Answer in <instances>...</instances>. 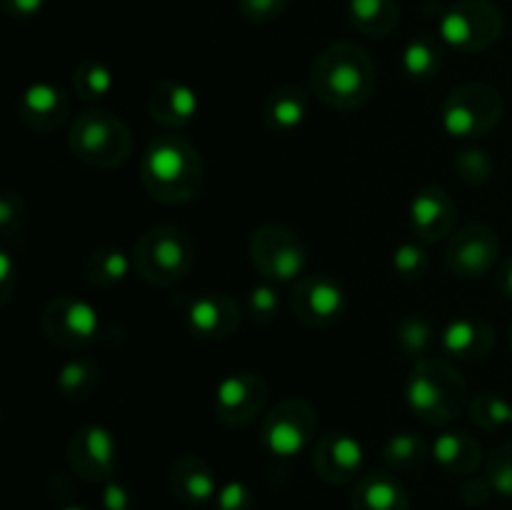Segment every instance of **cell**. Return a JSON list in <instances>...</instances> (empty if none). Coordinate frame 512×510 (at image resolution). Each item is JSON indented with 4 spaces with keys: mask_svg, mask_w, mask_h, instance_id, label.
I'll return each instance as SVG.
<instances>
[{
    "mask_svg": "<svg viewBox=\"0 0 512 510\" xmlns=\"http://www.w3.org/2000/svg\"><path fill=\"white\" fill-rule=\"evenodd\" d=\"M435 343V328L425 315L408 313L398 323V345L410 358H428L430 348Z\"/></svg>",
    "mask_w": 512,
    "mask_h": 510,
    "instance_id": "cell-31",
    "label": "cell"
},
{
    "mask_svg": "<svg viewBox=\"0 0 512 510\" xmlns=\"http://www.w3.org/2000/svg\"><path fill=\"white\" fill-rule=\"evenodd\" d=\"M68 148L90 168L113 170L133 155V133L128 123L110 110H85L70 123Z\"/></svg>",
    "mask_w": 512,
    "mask_h": 510,
    "instance_id": "cell-4",
    "label": "cell"
},
{
    "mask_svg": "<svg viewBox=\"0 0 512 510\" xmlns=\"http://www.w3.org/2000/svg\"><path fill=\"white\" fill-rule=\"evenodd\" d=\"M450 273L465 280H478L500 265V235L488 223H468L450 238L445 250Z\"/></svg>",
    "mask_w": 512,
    "mask_h": 510,
    "instance_id": "cell-11",
    "label": "cell"
},
{
    "mask_svg": "<svg viewBox=\"0 0 512 510\" xmlns=\"http://www.w3.org/2000/svg\"><path fill=\"white\" fill-rule=\"evenodd\" d=\"M25 200L23 195L15 193V190H5L3 198H0V230H3V238L10 240L23 230L25 225Z\"/></svg>",
    "mask_w": 512,
    "mask_h": 510,
    "instance_id": "cell-37",
    "label": "cell"
},
{
    "mask_svg": "<svg viewBox=\"0 0 512 510\" xmlns=\"http://www.w3.org/2000/svg\"><path fill=\"white\" fill-rule=\"evenodd\" d=\"M290 308H293L295 318L308 328H330L343 320L345 310H348V295H345L343 285L330 275H303L293 285Z\"/></svg>",
    "mask_w": 512,
    "mask_h": 510,
    "instance_id": "cell-12",
    "label": "cell"
},
{
    "mask_svg": "<svg viewBox=\"0 0 512 510\" xmlns=\"http://www.w3.org/2000/svg\"><path fill=\"white\" fill-rule=\"evenodd\" d=\"M133 268V255L115 245H100V248L90 250V255L85 258V278L95 288H113V285L123 283Z\"/></svg>",
    "mask_w": 512,
    "mask_h": 510,
    "instance_id": "cell-26",
    "label": "cell"
},
{
    "mask_svg": "<svg viewBox=\"0 0 512 510\" xmlns=\"http://www.w3.org/2000/svg\"><path fill=\"white\" fill-rule=\"evenodd\" d=\"M318 435V413L308 400L285 398L263 415L260 445L278 460H290L303 453Z\"/></svg>",
    "mask_w": 512,
    "mask_h": 510,
    "instance_id": "cell-8",
    "label": "cell"
},
{
    "mask_svg": "<svg viewBox=\"0 0 512 510\" xmlns=\"http://www.w3.org/2000/svg\"><path fill=\"white\" fill-rule=\"evenodd\" d=\"M18 263L8 248L0 250V305H8L13 300L15 285H18Z\"/></svg>",
    "mask_w": 512,
    "mask_h": 510,
    "instance_id": "cell-42",
    "label": "cell"
},
{
    "mask_svg": "<svg viewBox=\"0 0 512 510\" xmlns=\"http://www.w3.org/2000/svg\"><path fill=\"white\" fill-rule=\"evenodd\" d=\"M440 348L453 360H483L495 348V330L483 318H455L440 333Z\"/></svg>",
    "mask_w": 512,
    "mask_h": 510,
    "instance_id": "cell-20",
    "label": "cell"
},
{
    "mask_svg": "<svg viewBox=\"0 0 512 510\" xmlns=\"http://www.w3.org/2000/svg\"><path fill=\"white\" fill-rule=\"evenodd\" d=\"M348 20L358 33L385 38L398 28L400 8L395 0H348Z\"/></svg>",
    "mask_w": 512,
    "mask_h": 510,
    "instance_id": "cell-25",
    "label": "cell"
},
{
    "mask_svg": "<svg viewBox=\"0 0 512 510\" xmlns=\"http://www.w3.org/2000/svg\"><path fill=\"white\" fill-rule=\"evenodd\" d=\"M430 255L423 243H400L393 253V273L405 283H418L428 275Z\"/></svg>",
    "mask_w": 512,
    "mask_h": 510,
    "instance_id": "cell-33",
    "label": "cell"
},
{
    "mask_svg": "<svg viewBox=\"0 0 512 510\" xmlns=\"http://www.w3.org/2000/svg\"><path fill=\"white\" fill-rule=\"evenodd\" d=\"M268 405V383L263 375L240 370L225 375L215 388L213 410L228 428H245L265 413Z\"/></svg>",
    "mask_w": 512,
    "mask_h": 510,
    "instance_id": "cell-13",
    "label": "cell"
},
{
    "mask_svg": "<svg viewBox=\"0 0 512 510\" xmlns=\"http://www.w3.org/2000/svg\"><path fill=\"white\" fill-rule=\"evenodd\" d=\"M505 115L503 95L490 83H463L448 93L440 125L450 138L473 140L493 133Z\"/></svg>",
    "mask_w": 512,
    "mask_h": 510,
    "instance_id": "cell-6",
    "label": "cell"
},
{
    "mask_svg": "<svg viewBox=\"0 0 512 510\" xmlns=\"http://www.w3.org/2000/svg\"><path fill=\"white\" fill-rule=\"evenodd\" d=\"M45 338L63 350H85L98 340L100 315L93 303L78 295H55L40 315Z\"/></svg>",
    "mask_w": 512,
    "mask_h": 510,
    "instance_id": "cell-10",
    "label": "cell"
},
{
    "mask_svg": "<svg viewBox=\"0 0 512 510\" xmlns=\"http://www.w3.org/2000/svg\"><path fill=\"white\" fill-rule=\"evenodd\" d=\"M403 63L405 75L415 83H428L435 75L443 70V48L438 40L428 33H420L410 38L403 48Z\"/></svg>",
    "mask_w": 512,
    "mask_h": 510,
    "instance_id": "cell-27",
    "label": "cell"
},
{
    "mask_svg": "<svg viewBox=\"0 0 512 510\" xmlns=\"http://www.w3.org/2000/svg\"><path fill=\"white\" fill-rule=\"evenodd\" d=\"M410 228L418 235L420 243H440L453 235L455 203L448 190L438 185H425L415 193L410 203Z\"/></svg>",
    "mask_w": 512,
    "mask_h": 510,
    "instance_id": "cell-18",
    "label": "cell"
},
{
    "mask_svg": "<svg viewBox=\"0 0 512 510\" xmlns=\"http://www.w3.org/2000/svg\"><path fill=\"white\" fill-rule=\"evenodd\" d=\"M353 510H410L405 485L393 473H368L355 483L350 495Z\"/></svg>",
    "mask_w": 512,
    "mask_h": 510,
    "instance_id": "cell-24",
    "label": "cell"
},
{
    "mask_svg": "<svg viewBox=\"0 0 512 510\" xmlns=\"http://www.w3.org/2000/svg\"><path fill=\"white\" fill-rule=\"evenodd\" d=\"M255 495L243 480H228L218 488L213 505L215 510H253Z\"/></svg>",
    "mask_w": 512,
    "mask_h": 510,
    "instance_id": "cell-39",
    "label": "cell"
},
{
    "mask_svg": "<svg viewBox=\"0 0 512 510\" xmlns=\"http://www.w3.org/2000/svg\"><path fill=\"white\" fill-rule=\"evenodd\" d=\"M248 250L255 270L273 283H295L308 265V250L300 235L280 223L260 225L250 235Z\"/></svg>",
    "mask_w": 512,
    "mask_h": 510,
    "instance_id": "cell-9",
    "label": "cell"
},
{
    "mask_svg": "<svg viewBox=\"0 0 512 510\" xmlns=\"http://www.w3.org/2000/svg\"><path fill=\"white\" fill-rule=\"evenodd\" d=\"M468 410L473 425H478L480 430H488V433H495V430H503L505 425H512V403L495 393H483L478 398H473Z\"/></svg>",
    "mask_w": 512,
    "mask_h": 510,
    "instance_id": "cell-32",
    "label": "cell"
},
{
    "mask_svg": "<svg viewBox=\"0 0 512 510\" xmlns=\"http://www.w3.org/2000/svg\"><path fill=\"white\" fill-rule=\"evenodd\" d=\"M365 463V450L350 433H325L315 440L313 470L328 485L353 483Z\"/></svg>",
    "mask_w": 512,
    "mask_h": 510,
    "instance_id": "cell-16",
    "label": "cell"
},
{
    "mask_svg": "<svg viewBox=\"0 0 512 510\" xmlns=\"http://www.w3.org/2000/svg\"><path fill=\"white\" fill-rule=\"evenodd\" d=\"M115 88V75L100 60H83L73 70V90L85 103H95L100 98H108Z\"/></svg>",
    "mask_w": 512,
    "mask_h": 510,
    "instance_id": "cell-30",
    "label": "cell"
},
{
    "mask_svg": "<svg viewBox=\"0 0 512 510\" xmlns=\"http://www.w3.org/2000/svg\"><path fill=\"white\" fill-rule=\"evenodd\" d=\"M430 458L448 470L450 475H475V470L483 465V445L475 435L465 433V430H448V433L438 435L430 445Z\"/></svg>",
    "mask_w": 512,
    "mask_h": 510,
    "instance_id": "cell-22",
    "label": "cell"
},
{
    "mask_svg": "<svg viewBox=\"0 0 512 510\" xmlns=\"http://www.w3.org/2000/svg\"><path fill=\"white\" fill-rule=\"evenodd\" d=\"M405 403L428 425H448L470 405L468 383L445 358H423L410 370Z\"/></svg>",
    "mask_w": 512,
    "mask_h": 510,
    "instance_id": "cell-3",
    "label": "cell"
},
{
    "mask_svg": "<svg viewBox=\"0 0 512 510\" xmlns=\"http://www.w3.org/2000/svg\"><path fill=\"white\" fill-rule=\"evenodd\" d=\"M218 488L213 468L198 455H180L170 468V490L180 503L190 508L213 503Z\"/></svg>",
    "mask_w": 512,
    "mask_h": 510,
    "instance_id": "cell-21",
    "label": "cell"
},
{
    "mask_svg": "<svg viewBox=\"0 0 512 510\" xmlns=\"http://www.w3.org/2000/svg\"><path fill=\"white\" fill-rule=\"evenodd\" d=\"M280 308V293L275 288L273 280H265V283L253 285L245 295L243 315L253 323H270V320L278 315Z\"/></svg>",
    "mask_w": 512,
    "mask_h": 510,
    "instance_id": "cell-34",
    "label": "cell"
},
{
    "mask_svg": "<svg viewBox=\"0 0 512 510\" xmlns=\"http://www.w3.org/2000/svg\"><path fill=\"white\" fill-rule=\"evenodd\" d=\"M498 290L512 303V255L498 265Z\"/></svg>",
    "mask_w": 512,
    "mask_h": 510,
    "instance_id": "cell-44",
    "label": "cell"
},
{
    "mask_svg": "<svg viewBox=\"0 0 512 510\" xmlns=\"http://www.w3.org/2000/svg\"><path fill=\"white\" fill-rule=\"evenodd\" d=\"M503 13L493 0H458L443 10L438 33L448 48L460 53H483L503 35Z\"/></svg>",
    "mask_w": 512,
    "mask_h": 510,
    "instance_id": "cell-7",
    "label": "cell"
},
{
    "mask_svg": "<svg viewBox=\"0 0 512 510\" xmlns=\"http://www.w3.org/2000/svg\"><path fill=\"white\" fill-rule=\"evenodd\" d=\"M495 488L488 480V475H468L465 483L460 485V498H463L465 505L470 508H483V505L490 503Z\"/></svg>",
    "mask_w": 512,
    "mask_h": 510,
    "instance_id": "cell-41",
    "label": "cell"
},
{
    "mask_svg": "<svg viewBox=\"0 0 512 510\" xmlns=\"http://www.w3.org/2000/svg\"><path fill=\"white\" fill-rule=\"evenodd\" d=\"M68 463L78 478L103 485L118 470L120 445L105 425L88 423L73 433L68 443Z\"/></svg>",
    "mask_w": 512,
    "mask_h": 510,
    "instance_id": "cell-14",
    "label": "cell"
},
{
    "mask_svg": "<svg viewBox=\"0 0 512 510\" xmlns=\"http://www.w3.org/2000/svg\"><path fill=\"white\" fill-rule=\"evenodd\" d=\"M308 110V93L300 85H278L275 90H270V95L263 103V123L265 128L278 135L295 133L298 128H303Z\"/></svg>",
    "mask_w": 512,
    "mask_h": 510,
    "instance_id": "cell-23",
    "label": "cell"
},
{
    "mask_svg": "<svg viewBox=\"0 0 512 510\" xmlns=\"http://www.w3.org/2000/svg\"><path fill=\"white\" fill-rule=\"evenodd\" d=\"M15 113L25 128L35 133H55L70 118V98L50 80L30 83L15 100Z\"/></svg>",
    "mask_w": 512,
    "mask_h": 510,
    "instance_id": "cell-15",
    "label": "cell"
},
{
    "mask_svg": "<svg viewBox=\"0 0 512 510\" xmlns=\"http://www.w3.org/2000/svg\"><path fill=\"white\" fill-rule=\"evenodd\" d=\"M453 168L463 183L483 185L488 183L490 175H493V158H490L488 150L465 148L455 155Z\"/></svg>",
    "mask_w": 512,
    "mask_h": 510,
    "instance_id": "cell-35",
    "label": "cell"
},
{
    "mask_svg": "<svg viewBox=\"0 0 512 510\" xmlns=\"http://www.w3.org/2000/svg\"><path fill=\"white\" fill-rule=\"evenodd\" d=\"M428 445L413 430H403V433H395L385 440L383 445V460L390 470H398V473H410V470H418L420 465L428 460Z\"/></svg>",
    "mask_w": 512,
    "mask_h": 510,
    "instance_id": "cell-29",
    "label": "cell"
},
{
    "mask_svg": "<svg viewBox=\"0 0 512 510\" xmlns=\"http://www.w3.org/2000/svg\"><path fill=\"white\" fill-rule=\"evenodd\" d=\"M508 340H510V350H512V325H510V335H508Z\"/></svg>",
    "mask_w": 512,
    "mask_h": 510,
    "instance_id": "cell-46",
    "label": "cell"
},
{
    "mask_svg": "<svg viewBox=\"0 0 512 510\" xmlns=\"http://www.w3.org/2000/svg\"><path fill=\"white\" fill-rule=\"evenodd\" d=\"M205 168L200 150L178 133L150 140L140 158V183L163 205H188L203 190Z\"/></svg>",
    "mask_w": 512,
    "mask_h": 510,
    "instance_id": "cell-1",
    "label": "cell"
},
{
    "mask_svg": "<svg viewBox=\"0 0 512 510\" xmlns=\"http://www.w3.org/2000/svg\"><path fill=\"white\" fill-rule=\"evenodd\" d=\"M133 263L145 283L168 288L190 273L195 263V243L180 225H153L135 243Z\"/></svg>",
    "mask_w": 512,
    "mask_h": 510,
    "instance_id": "cell-5",
    "label": "cell"
},
{
    "mask_svg": "<svg viewBox=\"0 0 512 510\" xmlns=\"http://www.w3.org/2000/svg\"><path fill=\"white\" fill-rule=\"evenodd\" d=\"M100 505H103V510H138L133 490L115 478L100 485Z\"/></svg>",
    "mask_w": 512,
    "mask_h": 510,
    "instance_id": "cell-40",
    "label": "cell"
},
{
    "mask_svg": "<svg viewBox=\"0 0 512 510\" xmlns=\"http://www.w3.org/2000/svg\"><path fill=\"white\" fill-rule=\"evenodd\" d=\"M485 475L493 483L495 493L503 498H512V440L500 443L490 450L488 463H485Z\"/></svg>",
    "mask_w": 512,
    "mask_h": 510,
    "instance_id": "cell-36",
    "label": "cell"
},
{
    "mask_svg": "<svg viewBox=\"0 0 512 510\" xmlns=\"http://www.w3.org/2000/svg\"><path fill=\"white\" fill-rule=\"evenodd\" d=\"M60 510H88V508H85V505H65V508Z\"/></svg>",
    "mask_w": 512,
    "mask_h": 510,
    "instance_id": "cell-45",
    "label": "cell"
},
{
    "mask_svg": "<svg viewBox=\"0 0 512 510\" xmlns=\"http://www.w3.org/2000/svg\"><path fill=\"white\" fill-rule=\"evenodd\" d=\"M3 13L13 20L35 18L45 8V0H0Z\"/></svg>",
    "mask_w": 512,
    "mask_h": 510,
    "instance_id": "cell-43",
    "label": "cell"
},
{
    "mask_svg": "<svg viewBox=\"0 0 512 510\" xmlns=\"http://www.w3.org/2000/svg\"><path fill=\"white\" fill-rule=\"evenodd\" d=\"M148 113L155 123L170 130H183L198 118L200 98L193 85L178 78H165L150 90Z\"/></svg>",
    "mask_w": 512,
    "mask_h": 510,
    "instance_id": "cell-19",
    "label": "cell"
},
{
    "mask_svg": "<svg viewBox=\"0 0 512 510\" xmlns=\"http://www.w3.org/2000/svg\"><path fill=\"white\" fill-rule=\"evenodd\" d=\"M243 313L233 295L203 293L193 298L185 308V325L195 338L225 340L238 333Z\"/></svg>",
    "mask_w": 512,
    "mask_h": 510,
    "instance_id": "cell-17",
    "label": "cell"
},
{
    "mask_svg": "<svg viewBox=\"0 0 512 510\" xmlns=\"http://www.w3.org/2000/svg\"><path fill=\"white\" fill-rule=\"evenodd\" d=\"M378 85L375 63L353 40H338L320 50L310 68V88L333 110H358L370 103Z\"/></svg>",
    "mask_w": 512,
    "mask_h": 510,
    "instance_id": "cell-2",
    "label": "cell"
},
{
    "mask_svg": "<svg viewBox=\"0 0 512 510\" xmlns=\"http://www.w3.org/2000/svg\"><path fill=\"white\" fill-rule=\"evenodd\" d=\"M100 383V365L93 358L65 360L55 375V388L70 403H83L95 393Z\"/></svg>",
    "mask_w": 512,
    "mask_h": 510,
    "instance_id": "cell-28",
    "label": "cell"
},
{
    "mask_svg": "<svg viewBox=\"0 0 512 510\" xmlns=\"http://www.w3.org/2000/svg\"><path fill=\"white\" fill-rule=\"evenodd\" d=\"M290 0H238L240 18L250 25H268L285 13Z\"/></svg>",
    "mask_w": 512,
    "mask_h": 510,
    "instance_id": "cell-38",
    "label": "cell"
}]
</instances>
